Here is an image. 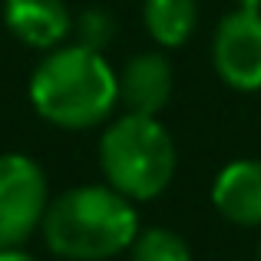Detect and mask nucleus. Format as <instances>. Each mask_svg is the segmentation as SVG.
I'll return each instance as SVG.
<instances>
[{
	"instance_id": "obj_9",
	"label": "nucleus",
	"mask_w": 261,
	"mask_h": 261,
	"mask_svg": "<svg viewBox=\"0 0 261 261\" xmlns=\"http://www.w3.org/2000/svg\"><path fill=\"white\" fill-rule=\"evenodd\" d=\"M146 30L159 46H182L198 23L195 0H146Z\"/></svg>"
},
{
	"instance_id": "obj_12",
	"label": "nucleus",
	"mask_w": 261,
	"mask_h": 261,
	"mask_svg": "<svg viewBox=\"0 0 261 261\" xmlns=\"http://www.w3.org/2000/svg\"><path fill=\"white\" fill-rule=\"evenodd\" d=\"M0 261H37V258L27 255L23 248H0Z\"/></svg>"
},
{
	"instance_id": "obj_7",
	"label": "nucleus",
	"mask_w": 261,
	"mask_h": 261,
	"mask_svg": "<svg viewBox=\"0 0 261 261\" xmlns=\"http://www.w3.org/2000/svg\"><path fill=\"white\" fill-rule=\"evenodd\" d=\"M4 23L33 50H57L73 30L70 7L63 0H4Z\"/></svg>"
},
{
	"instance_id": "obj_11",
	"label": "nucleus",
	"mask_w": 261,
	"mask_h": 261,
	"mask_svg": "<svg viewBox=\"0 0 261 261\" xmlns=\"http://www.w3.org/2000/svg\"><path fill=\"white\" fill-rule=\"evenodd\" d=\"M76 27H80V43L89 50H102V43L113 37V17L102 10H86Z\"/></svg>"
},
{
	"instance_id": "obj_4",
	"label": "nucleus",
	"mask_w": 261,
	"mask_h": 261,
	"mask_svg": "<svg viewBox=\"0 0 261 261\" xmlns=\"http://www.w3.org/2000/svg\"><path fill=\"white\" fill-rule=\"evenodd\" d=\"M50 208L46 175L30 155H0V248H20Z\"/></svg>"
},
{
	"instance_id": "obj_10",
	"label": "nucleus",
	"mask_w": 261,
	"mask_h": 261,
	"mask_svg": "<svg viewBox=\"0 0 261 261\" xmlns=\"http://www.w3.org/2000/svg\"><path fill=\"white\" fill-rule=\"evenodd\" d=\"M129 261H192V248L172 228H146L136 235Z\"/></svg>"
},
{
	"instance_id": "obj_5",
	"label": "nucleus",
	"mask_w": 261,
	"mask_h": 261,
	"mask_svg": "<svg viewBox=\"0 0 261 261\" xmlns=\"http://www.w3.org/2000/svg\"><path fill=\"white\" fill-rule=\"evenodd\" d=\"M215 73L231 89L255 93L261 89V7L231 10L218 23L215 43H212Z\"/></svg>"
},
{
	"instance_id": "obj_3",
	"label": "nucleus",
	"mask_w": 261,
	"mask_h": 261,
	"mask_svg": "<svg viewBox=\"0 0 261 261\" xmlns=\"http://www.w3.org/2000/svg\"><path fill=\"white\" fill-rule=\"evenodd\" d=\"M175 142L155 116L126 113L102 133L99 169L129 202H149L162 195L175 175Z\"/></svg>"
},
{
	"instance_id": "obj_2",
	"label": "nucleus",
	"mask_w": 261,
	"mask_h": 261,
	"mask_svg": "<svg viewBox=\"0 0 261 261\" xmlns=\"http://www.w3.org/2000/svg\"><path fill=\"white\" fill-rule=\"evenodd\" d=\"M30 102L40 119L60 129H89L119 106V80L99 50L76 43L43 57L30 76Z\"/></svg>"
},
{
	"instance_id": "obj_8",
	"label": "nucleus",
	"mask_w": 261,
	"mask_h": 261,
	"mask_svg": "<svg viewBox=\"0 0 261 261\" xmlns=\"http://www.w3.org/2000/svg\"><path fill=\"white\" fill-rule=\"evenodd\" d=\"M212 202L228 222L258 228L261 225V159H238L218 172Z\"/></svg>"
},
{
	"instance_id": "obj_1",
	"label": "nucleus",
	"mask_w": 261,
	"mask_h": 261,
	"mask_svg": "<svg viewBox=\"0 0 261 261\" xmlns=\"http://www.w3.org/2000/svg\"><path fill=\"white\" fill-rule=\"evenodd\" d=\"M40 231L57 258L106 261L133 248L139 215L136 205L113 185H80L50 198Z\"/></svg>"
},
{
	"instance_id": "obj_6",
	"label": "nucleus",
	"mask_w": 261,
	"mask_h": 261,
	"mask_svg": "<svg viewBox=\"0 0 261 261\" xmlns=\"http://www.w3.org/2000/svg\"><path fill=\"white\" fill-rule=\"evenodd\" d=\"M116 80H119V102L126 106V113L159 116L172 96V63L159 50L136 53L122 66V73H116Z\"/></svg>"
}]
</instances>
